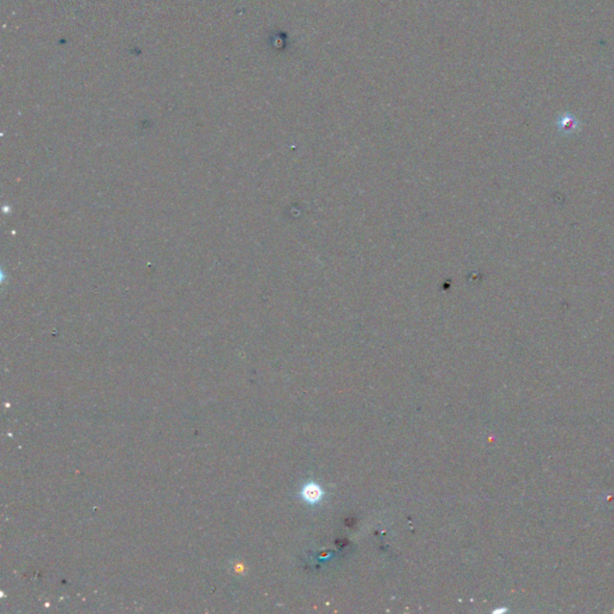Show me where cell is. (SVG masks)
Listing matches in <instances>:
<instances>
[{
    "mask_svg": "<svg viewBox=\"0 0 614 614\" xmlns=\"http://www.w3.org/2000/svg\"><path fill=\"white\" fill-rule=\"evenodd\" d=\"M323 496H324V493H323L322 487L315 483L307 484L303 491H301V497H303L304 501L311 505L319 503Z\"/></svg>",
    "mask_w": 614,
    "mask_h": 614,
    "instance_id": "6da1fadb",
    "label": "cell"
},
{
    "mask_svg": "<svg viewBox=\"0 0 614 614\" xmlns=\"http://www.w3.org/2000/svg\"><path fill=\"white\" fill-rule=\"evenodd\" d=\"M560 128L564 130L565 132L575 131V130H576V122H575L574 119H564V121L561 122Z\"/></svg>",
    "mask_w": 614,
    "mask_h": 614,
    "instance_id": "7a4b0ae2",
    "label": "cell"
}]
</instances>
